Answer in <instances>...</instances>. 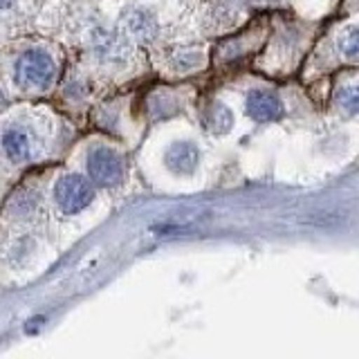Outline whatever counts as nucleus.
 Instances as JSON below:
<instances>
[{
    "instance_id": "obj_1",
    "label": "nucleus",
    "mask_w": 359,
    "mask_h": 359,
    "mask_svg": "<svg viewBox=\"0 0 359 359\" xmlns=\"http://www.w3.org/2000/svg\"><path fill=\"white\" fill-rule=\"evenodd\" d=\"M56 79L54 59L43 50H29L20 56L14 67V81L20 90H32V93H43L52 88Z\"/></svg>"
},
{
    "instance_id": "obj_2",
    "label": "nucleus",
    "mask_w": 359,
    "mask_h": 359,
    "mask_svg": "<svg viewBox=\"0 0 359 359\" xmlns=\"http://www.w3.org/2000/svg\"><path fill=\"white\" fill-rule=\"evenodd\" d=\"M54 200L63 213H79L95 200V189L83 175H63L54 187Z\"/></svg>"
},
{
    "instance_id": "obj_3",
    "label": "nucleus",
    "mask_w": 359,
    "mask_h": 359,
    "mask_svg": "<svg viewBox=\"0 0 359 359\" xmlns=\"http://www.w3.org/2000/svg\"><path fill=\"white\" fill-rule=\"evenodd\" d=\"M0 149L11 164H25L39 153V142L34 133L22 126H7L0 135Z\"/></svg>"
},
{
    "instance_id": "obj_4",
    "label": "nucleus",
    "mask_w": 359,
    "mask_h": 359,
    "mask_svg": "<svg viewBox=\"0 0 359 359\" xmlns=\"http://www.w3.org/2000/svg\"><path fill=\"white\" fill-rule=\"evenodd\" d=\"M88 173L101 187H112L123 177V162L117 151L97 146L88 155Z\"/></svg>"
},
{
    "instance_id": "obj_5",
    "label": "nucleus",
    "mask_w": 359,
    "mask_h": 359,
    "mask_svg": "<svg viewBox=\"0 0 359 359\" xmlns=\"http://www.w3.org/2000/svg\"><path fill=\"white\" fill-rule=\"evenodd\" d=\"M245 108H247V115L261 123L276 121L283 115V104H280V99L274 93H269V90H252V93L247 95Z\"/></svg>"
},
{
    "instance_id": "obj_6",
    "label": "nucleus",
    "mask_w": 359,
    "mask_h": 359,
    "mask_svg": "<svg viewBox=\"0 0 359 359\" xmlns=\"http://www.w3.org/2000/svg\"><path fill=\"white\" fill-rule=\"evenodd\" d=\"M200 153L191 142H177L164 153V164L175 175H191L198 168Z\"/></svg>"
},
{
    "instance_id": "obj_7",
    "label": "nucleus",
    "mask_w": 359,
    "mask_h": 359,
    "mask_svg": "<svg viewBox=\"0 0 359 359\" xmlns=\"http://www.w3.org/2000/svg\"><path fill=\"white\" fill-rule=\"evenodd\" d=\"M95 52L104 61H119L126 54V45L112 32H99L95 36Z\"/></svg>"
},
{
    "instance_id": "obj_8",
    "label": "nucleus",
    "mask_w": 359,
    "mask_h": 359,
    "mask_svg": "<svg viewBox=\"0 0 359 359\" xmlns=\"http://www.w3.org/2000/svg\"><path fill=\"white\" fill-rule=\"evenodd\" d=\"M205 123H207V128L213 130V133H227L231 128V123H233L231 110L227 106H222V104L211 106L209 112H207Z\"/></svg>"
},
{
    "instance_id": "obj_9",
    "label": "nucleus",
    "mask_w": 359,
    "mask_h": 359,
    "mask_svg": "<svg viewBox=\"0 0 359 359\" xmlns=\"http://www.w3.org/2000/svg\"><path fill=\"white\" fill-rule=\"evenodd\" d=\"M339 50L348 61H359V27L344 34L339 39Z\"/></svg>"
},
{
    "instance_id": "obj_10",
    "label": "nucleus",
    "mask_w": 359,
    "mask_h": 359,
    "mask_svg": "<svg viewBox=\"0 0 359 359\" xmlns=\"http://www.w3.org/2000/svg\"><path fill=\"white\" fill-rule=\"evenodd\" d=\"M337 101H339V106L351 112V115H355V112H359V83L355 86H346L339 95H337Z\"/></svg>"
},
{
    "instance_id": "obj_11",
    "label": "nucleus",
    "mask_w": 359,
    "mask_h": 359,
    "mask_svg": "<svg viewBox=\"0 0 359 359\" xmlns=\"http://www.w3.org/2000/svg\"><path fill=\"white\" fill-rule=\"evenodd\" d=\"M11 5H14V0H0V9H9Z\"/></svg>"
},
{
    "instance_id": "obj_12",
    "label": "nucleus",
    "mask_w": 359,
    "mask_h": 359,
    "mask_svg": "<svg viewBox=\"0 0 359 359\" xmlns=\"http://www.w3.org/2000/svg\"><path fill=\"white\" fill-rule=\"evenodd\" d=\"M254 3H269V0H254Z\"/></svg>"
}]
</instances>
